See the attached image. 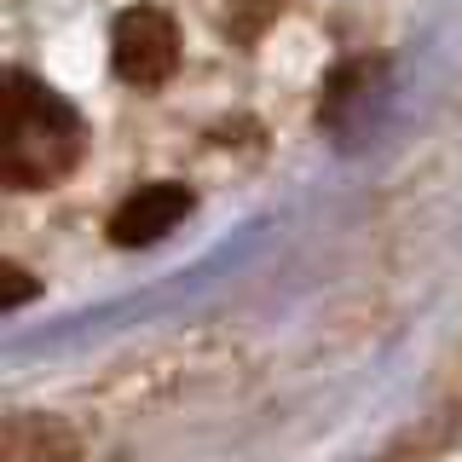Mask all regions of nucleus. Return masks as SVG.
Listing matches in <instances>:
<instances>
[{
    "mask_svg": "<svg viewBox=\"0 0 462 462\" xmlns=\"http://www.w3.org/2000/svg\"><path fill=\"white\" fill-rule=\"evenodd\" d=\"M185 214H191V191H185V185H173V180L139 185V191L110 214V243H122V249L156 243V237H168Z\"/></svg>",
    "mask_w": 462,
    "mask_h": 462,
    "instance_id": "nucleus-3",
    "label": "nucleus"
},
{
    "mask_svg": "<svg viewBox=\"0 0 462 462\" xmlns=\"http://www.w3.org/2000/svg\"><path fill=\"white\" fill-rule=\"evenodd\" d=\"M81 156V116L47 81L6 69V105H0V180L12 191H41L64 180Z\"/></svg>",
    "mask_w": 462,
    "mask_h": 462,
    "instance_id": "nucleus-1",
    "label": "nucleus"
},
{
    "mask_svg": "<svg viewBox=\"0 0 462 462\" xmlns=\"http://www.w3.org/2000/svg\"><path fill=\"white\" fill-rule=\"evenodd\" d=\"M110 58L127 87H162L180 64V35L162 6H134L110 29Z\"/></svg>",
    "mask_w": 462,
    "mask_h": 462,
    "instance_id": "nucleus-2",
    "label": "nucleus"
},
{
    "mask_svg": "<svg viewBox=\"0 0 462 462\" xmlns=\"http://www.w3.org/2000/svg\"><path fill=\"white\" fill-rule=\"evenodd\" d=\"M23 300H29V272L6 260V307H23Z\"/></svg>",
    "mask_w": 462,
    "mask_h": 462,
    "instance_id": "nucleus-5",
    "label": "nucleus"
},
{
    "mask_svg": "<svg viewBox=\"0 0 462 462\" xmlns=\"http://www.w3.org/2000/svg\"><path fill=\"white\" fill-rule=\"evenodd\" d=\"M69 457H76V439L64 422H47V416H12L6 422V462H69Z\"/></svg>",
    "mask_w": 462,
    "mask_h": 462,
    "instance_id": "nucleus-4",
    "label": "nucleus"
}]
</instances>
